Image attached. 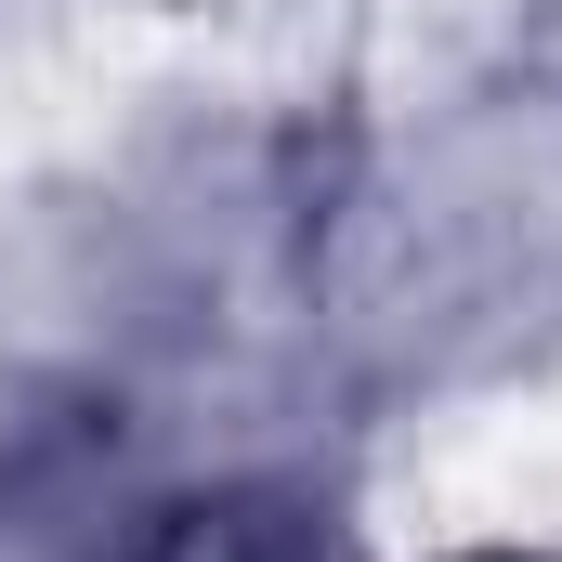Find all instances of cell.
Masks as SVG:
<instances>
[{
    "label": "cell",
    "instance_id": "2",
    "mask_svg": "<svg viewBox=\"0 0 562 562\" xmlns=\"http://www.w3.org/2000/svg\"><path fill=\"white\" fill-rule=\"evenodd\" d=\"M458 562H562V550H458Z\"/></svg>",
    "mask_w": 562,
    "mask_h": 562
},
{
    "label": "cell",
    "instance_id": "1",
    "mask_svg": "<svg viewBox=\"0 0 562 562\" xmlns=\"http://www.w3.org/2000/svg\"><path fill=\"white\" fill-rule=\"evenodd\" d=\"M119 562H340V510L288 471H236V484H196V497L144 510Z\"/></svg>",
    "mask_w": 562,
    "mask_h": 562
}]
</instances>
